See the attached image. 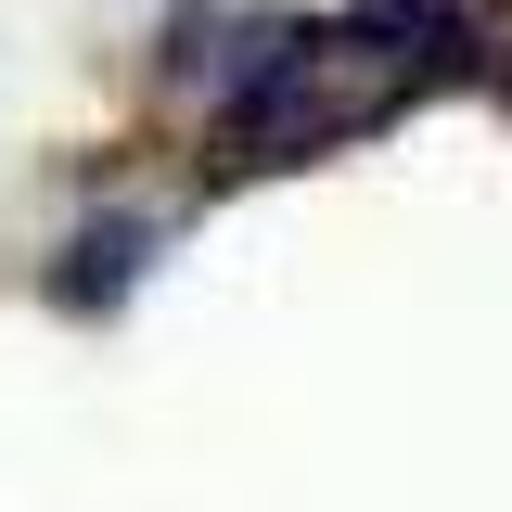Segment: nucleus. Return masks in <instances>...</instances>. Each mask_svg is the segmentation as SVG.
<instances>
[{
  "mask_svg": "<svg viewBox=\"0 0 512 512\" xmlns=\"http://www.w3.org/2000/svg\"><path fill=\"white\" fill-rule=\"evenodd\" d=\"M141 256H154V218H90V231L64 244L52 295H64V308H103V295H128V282H141Z\"/></svg>",
  "mask_w": 512,
  "mask_h": 512,
  "instance_id": "obj_1",
  "label": "nucleus"
}]
</instances>
